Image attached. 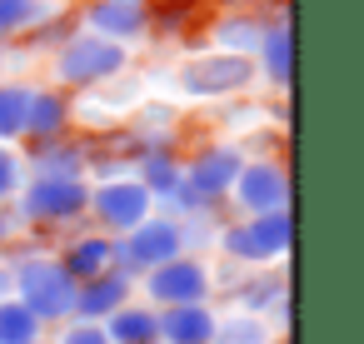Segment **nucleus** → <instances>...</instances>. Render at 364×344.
I'll return each mask as SVG.
<instances>
[{
    "label": "nucleus",
    "mask_w": 364,
    "mask_h": 344,
    "mask_svg": "<svg viewBox=\"0 0 364 344\" xmlns=\"http://www.w3.org/2000/svg\"><path fill=\"white\" fill-rule=\"evenodd\" d=\"M220 324L215 304H180V309H160V344H210Z\"/></svg>",
    "instance_id": "aec40b11"
},
{
    "label": "nucleus",
    "mask_w": 364,
    "mask_h": 344,
    "mask_svg": "<svg viewBox=\"0 0 364 344\" xmlns=\"http://www.w3.org/2000/svg\"><path fill=\"white\" fill-rule=\"evenodd\" d=\"M100 329H105L110 344H160V309L135 294V299H130L125 309H115Z\"/></svg>",
    "instance_id": "412c9836"
},
{
    "label": "nucleus",
    "mask_w": 364,
    "mask_h": 344,
    "mask_svg": "<svg viewBox=\"0 0 364 344\" xmlns=\"http://www.w3.org/2000/svg\"><path fill=\"white\" fill-rule=\"evenodd\" d=\"M46 329H41V319L21 304V299H0V344H31V339H41Z\"/></svg>",
    "instance_id": "a878e982"
},
{
    "label": "nucleus",
    "mask_w": 364,
    "mask_h": 344,
    "mask_svg": "<svg viewBox=\"0 0 364 344\" xmlns=\"http://www.w3.org/2000/svg\"><path fill=\"white\" fill-rule=\"evenodd\" d=\"M50 85H60L65 95L75 90H100L110 80H120L130 70V50L115 45V41H100L90 31H75L65 45H55L50 55Z\"/></svg>",
    "instance_id": "f03ea898"
},
{
    "label": "nucleus",
    "mask_w": 364,
    "mask_h": 344,
    "mask_svg": "<svg viewBox=\"0 0 364 344\" xmlns=\"http://www.w3.org/2000/svg\"><path fill=\"white\" fill-rule=\"evenodd\" d=\"M155 215V200L145 195V185L125 170V175H110V180H90V205H85V225L120 240L125 230H135L140 220Z\"/></svg>",
    "instance_id": "423d86ee"
},
{
    "label": "nucleus",
    "mask_w": 364,
    "mask_h": 344,
    "mask_svg": "<svg viewBox=\"0 0 364 344\" xmlns=\"http://www.w3.org/2000/svg\"><path fill=\"white\" fill-rule=\"evenodd\" d=\"M294 244V215H250V220H225L215 249L225 254V264L235 269H274Z\"/></svg>",
    "instance_id": "20e7f679"
},
{
    "label": "nucleus",
    "mask_w": 364,
    "mask_h": 344,
    "mask_svg": "<svg viewBox=\"0 0 364 344\" xmlns=\"http://www.w3.org/2000/svg\"><path fill=\"white\" fill-rule=\"evenodd\" d=\"M210 344H274V329H269V319H255V314H220V324H215V339Z\"/></svg>",
    "instance_id": "393cba45"
},
{
    "label": "nucleus",
    "mask_w": 364,
    "mask_h": 344,
    "mask_svg": "<svg viewBox=\"0 0 364 344\" xmlns=\"http://www.w3.org/2000/svg\"><path fill=\"white\" fill-rule=\"evenodd\" d=\"M75 31H80V26H75V6H60V0H50V11L31 26V36H26L16 50H21V55H50V50L65 45Z\"/></svg>",
    "instance_id": "4be33fe9"
},
{
    "label": "nucleus",
    "mask_w": 364,
    "mask_h": 344,
    "mask_svg": "<svg viewBox=\"0 0 364 344\" xmlns=\"http://www.w3.org/2000/svg\"><path fill=\"white\" fill-rule=\"evenodd\" d=\"M21 160H26V175H36V180H85V140L80 135L21 145Z\"/></svg>",
    "instance_id": "2eb2a0df"
},
{
    "label": "nucleus",
    "mask_w": 364,
    "mask_h": 344,
    "mask_svg": "<svg viewBox=\"0 0 364 344\" xmlns=\"http://www.w3.org/2000/svg\"><path fill=\"white\" fill-rule=\"evenodd\" d=\"M31 85L36 80H0V145H21L26 140V105H31Z\"/></svg>",
    "instance_id": "5701e85b"
},
{
    "label": "nucleus",
    "mask_w": 364,
    "mask_h": 344,
    "mask_svg": "<svg viewBox=\"0 0 364 344\" xmlns=\"http://www.w3.org/2000/svg\"><path fill=\"white\" fill-rule=\"evenodd\" d=\"M230 6H240V11H264V6H274V0H230Z\"/></svg>",
    "instance_id": "7c9ffc66"
},
{
    "label": "nucleus",
    "mask_w": 364,
    "mask_h": 344,
    "mask_svg": "<svg viewBox=\"0 0 364 344\" xmlns=\"http://www.w3.org/2000/svg\"><path fill=\"white\" fill-rule=\"evenodd\" d=\"M135 294L155 309H180V304H215V264L205 254H175L145 279H135Z\"/></svg>",
    "instance_id": "39448f33"
},
{
    "label": "nucleus",
    "mask_w": 364,
    "mask_h": 344,
    "mask_svg": "<svg viewBox=\"0 0 364 344\" xmlns=\"http://www.w3.org/2000/svg\"><path fill=\"white\" fill-rule=\"evenodd\" d=\"M11 65H16V50H6V45H0V80L11 75Z\"/></svg>",
    "instance_id": "c756f323"
},
{
    "label": "nucleus",
    "mask_w": 364,
    "mask_h": 344,
    "mask_svg": "<svg viewBox=\"0 0 364 344\" xmlns=\"http://www.w3.org/2000/svg\"><path fill=\"white\" fill-rule=\"evenodd\" d=\"M26 185V160H21V145H0V205H11Z\"/></svg>",
    "instance_id": "bb28decb"
},
{
    "label": "nucleus",
    "mask_w": 364,
    "mask_h": 344,
    "mask_svg": "<svg viewBox=\"0 0 364 344\" xmlns=\"http://www.w3.org/2000/svg\"><path fill=\"white\" fill-rule=\"evenodd\" d=\"M259 36H264V16H259V11H240V6H230V11H220L215 26H210V50H225V55H245V60H255Z\"/></svg>",
    "instance_id": "a211bd4d"
},
{
    "label": "nucleus",
    "mask_w": 364,
    "mask_h": 344,
    "mask_svg": "<svg viewBox=\"0 0 364 344\" xmlns=\"http://www.w3.org/2000/svg\"><path fill=\"white\" fill-rule=\"evenodd\" d=\"M75 26L130 50L150 41V0H75Z\"/></svg>",
    "instance_id": "9d476101"
},
{
    "label": "nucleus",
    "mask_w": 364,
    "mask_h": 344,
    "mask_svg": "<svg viewBox=\"0 0 364 344\" xmlns=\"http://www.w3.org/2000/svg\"><path fill=\"white\" fill-rule=\"evenodd\" d=\"M50 11V0H0V45H21L31 36V26Z\"/></svg>",
    "instance_id": "b1692460"
},
{
    "label": "nucleus",
    "mask_w": 364,
    "mask_h": 344,
    "mask_svg": "<svg viewBox=\"0 0 364 344\" xmlns=\"http://www.w3.org/2000/svg\"><path fill=\"white\" fill-rule=\"evenodd\" d=\"M130 175L145 185V195H150V200H165V195L185 180V155H180V145H175V140H165V145L145 150V155L130 165Z\"/></svg>",
    "instance_id": "6ab92c4d"
},
{
    "label": "nucleus",
    "mask_w": 364,
    "mask_h": 344,
    "mask_svg": "<svg viewBox=\"0 0 364 344\" xmlns=\"http://www.w3.org/2000/svg\"><path fill=\"white\" fill-rule=\"evenodd\" d=\"M50 254H55V264H60L75 284H85V279H95V274L115 269V240H110V235H100V230H90V225L65 230V235H60V244H55Z\"/></svg>",
    "instance_id": "ddd939ff"
},
{
    "label": "nucleus",
    "mask_w": 364,
    "mask_h": 344,
    "mask_svg": "<svg viewBox=\"0 0 364 344\" xmlns=\"http://www.w3.org/2000/svg\"><path fill=\"white\" fill-rule=\"evenodd\" d=\"M75 279L55 264V254L46 249V254H31V259H21V264H11V299H21L36 319H41V329H60V324H70V314H75Z\"/></svg>",
    "instance_id": "7ed1b4c3"
},
{
    "label": "nucleus",
    "mask_w": 364,
    "mask_h": 344,
    "mask_svg": "<svg viewBox=\"0 0 364 344\" xmlns=\"http://www.w3.org/2000/svg\"><path fill=\"white\" fill-rule=\"evenodd\" d=\"M240 165H245V155H240L235 140H205L200 150L185 155V185H190L200 200L225 205V200H230V185H235V175H240Z\"/></svg>",
    "instance_id": "f8f14e48"
},
{
    "label": "nucleus",
    "mask_w": 364,
    "mask_h": 344,
    "mask_svg": "<svg viewBox=\"0 0 364 344\" xmlns=\"http://www.w3.org/2000/svg\"><path fill=\"white\" fill-rule=\"evenodd\" d=\"M85 205H90V180H36V175H26L21 195L11 200V215L31 235H65V230L85 225Z\"/></svg>",
    "instance_id": "f257e3e1"
},
{
    "label": "nucleus",
    "mask_w": 364,
    "mask_h": 344,
    "mask_svg": "<svg viewBox=\"0 0 364 344\" xmlns=\"http://www.w3.org/2000/svg\"><path fill=\"white\" fill-rule=\"evenodd\" d=\"M31 344H50V339H46V334H41V339H31Z\"/></svg>",
    "instance_id": "473e14b6"
},
{
    "label": "nucleus",
    "mask_w": 364,
    "mask_h": 344,
    "mask_svg": "<svg viewBox=\"0 0 364 344\" xmlns=\"http://www.w3.org/2000/svg\"><path fill=\"white\" fill-rule=\"evenodd\" d=\"M175 254H185V235H180V220H170L160 210L115 240V269H125L130 279H145L150 269H160Z\"/></svg>",
    "instance_id": "6e6552de"
},
{
    "label": "nucleus",
    "mask_w": 364,
    "mask_h": 344,
    "mask_svg": "<svg viewBox=\"0 0 364 344\" xmlns=\"http://www.w3.org/2000/svg\"><path fill=\"white\" fill-rule=\"evenodd\" d=\"M21 235V225H16V215H11V205H0V254H6V244Z\"/></svg>",
    "instance_id": "c85d7f7f"
},
{
    "label": "nucleus",
    "mask_w": 364,
    "mask_h": 344,
    "mask_svg": "<svg viewBox=\"0 0 364 344\" xmlns=\"http://www.w3.org/2000/svg\"><path fill=\"white\" fill-rule=\"evenodd\" d=\"M230 294V304H235V314H255V319H269L274 309H284L289 304V279H284V269H225V274H215V294Z\"/></svg>",
    "instance_id": "9b49d317"
},
{
    "label": "nucleus",
    "mask_w": 364,
    "mask_h": 344,
    "mask_svg": "<svg viewBox=\"0 0 364 344\" xmlns=\"http://www.w3.org/2000/svg\"><path fill=\"white\" fill-rule=\"evenodd\" d=\"M6 294H11V269L0 264V299H6Z\"/></svg>",
    "instance_id": "2f4dec72"
},
{
    "label": "nucleus",
    "mask_w": 364,
    "mask_h": 344,
    "mask_svg": "<svg viewBox=\"0 0 364 344\" xmlns=\"http://www.w3.org/2000/svg\"><path fill=\"white\" fill-rule=\"evenodd\" d=\"M50 344H110V339H105L100 324H80V319H70V324H60V334H55Z\"/></svg>",
    "instance_id": "cd10ccee"
},
{
    "label": "nucleus",
    "mask_w": 364,
    "mask_h": 344,
    "mask_svg": "<svg viewBox=\"0 0 364 344\" xmlns=\"http://www.w3.org/2000/svg\"><path fill=\"white\" fill-rule=\"evenodd\" d=\"M60 135H75V100L41 80L31 85V105H26V140L21 145H36V140H60Z\"/></svg>",
    "instance_id": "4468645a"
},
{
    "label": "nucleus",
    "mask_w": 364,
    "mask_h": 344,
    "mask_svg": "<svg viewBox=\"0 0 364 344\" xmlns=\"http://www.w3.org/2000/svg\"><path fill=\"white\" fill-rule=\"evenodd\" d=\"M255 85H259V75H255V60H245V55L195 50L180 65V90L190 100H235V95L255 90Z\"/></svg>",
    "instance_id": "0eeeda50"
},
{
    "label": "nucleus",
    "mask_w": 364,
    "mask_h": 344,
    "mask_svg": "<svg viewBox=\"0 0 364 344\" xmlns=\"http://www.w3.org/2000/svg\"><path fill=\"white\" fill-rule=\"evenodd\" d=\"M255 75L269 90H289L294 80V26L289 21H264V36L255 45Z\"/></svg>",
    "instance_id": "f3484780"
},
{
    "label": "nucleus",
    "mask_w": 364,
    "mask_h": 344,
    "mask_svg": "<svg viewBox=\"0 0 364 344\" xmlns=\"http://www.w3.org/2000/svg\"><path fill=\"white\" fill-rule=\"evenodd\" d=\"M225 205H230V220L289 210V165L284 160H245Z\"/></svg>",
    "instance_id": "1a4fd4ad"
},
{
    "label": "nucleus",
    "mask_w": 364,
    "mask_h": 344,
    "mask_svg": "<svg viewBox=\"0 0 364 344\" xmlns=\"http://www.w3.org/2000/svg\"><path fill=\"white\" fill-rule=\"evenodd\" d=\"M135 299V279L125 274V269H105V274H95V279H85L80 289H75V314L70 319H80V324H105L115 309H125Z\"/></svg>",
    "instance_id": "dca6fc26"
}]
</instances>
